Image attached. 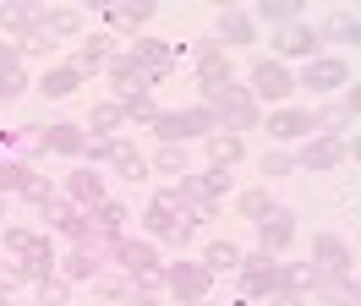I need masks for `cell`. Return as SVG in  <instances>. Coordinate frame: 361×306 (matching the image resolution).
<instances>
[{
	"mask_svg": "<svg viewBox=\"0 0 361 306\" xmlns=\"http://www.w3.org/2000/svg\"><path fill=\"white\" fill-rule=\"evenodd\" d=\"M39 142H44V159H71V164H82V153H88V126H77V121H49Z\"/></svg>",
	"mask_w": 361,
	"mask_h": 306,
	"instance_id": "cell-16",
	"label": "cell"
},
{
	"mask_svg": "<svg viewBox=\"0 0 361 306\" xmlns=\"http://www.w3.org/2000/svg\"><path fill=\"white\" fill-rule=\"evenodd\" d=\"M247 11H252V22H257V27L279 33V27H290V22L307 17V0H252Z\"/></svg>",
	"mask_w": 361,
	"mask_h": 306,
	"instance_id": "cell-21",
	"label": "cell"
},
{
	"mask_svg": "<svg viewBox=\"0 0 361 306\" xmlns=\"http://www.w3.org/2000/svg\"><path fill=\"white\" fill-rule=\"evenodd\" d=\"M295 175V159H290V148H263L257 153V180L269 186V180H290Z\"/></svg>",
	"mask_w": 361,
	"mask_h": 306,
	"instance_id": "cell-37",
	"label": "cell"
},
{
	"mask_svg": "<svg viewBox=\"0 0 361 306\" xmlns=\"http://www.w3.org/2000/svg\"><path fill=\"white\" fill-rule=\"evenodd\" d=\"M197 257H203V268L208 274H214V279H219V274H230V279H235V268H241V257H247V252H241V246H235V240H203V252H197Z\"/></svg>",
	"mask_w": 361,
	"mask_h": 306,
	"instance_id": "cell-28",
	"label": "cell"
},
{
	"mask_svg": "<svg viewBox=\"0 0 361 306\" xmlns=\"http://www.w3.org/2000/svg\"><path fill=\"white\" fill-rule=\"evenodd\" d=\"M159 0H110L104 6V27H121V33H132V39H142V27L154 22Z\"/></svg>",
	"mask_w": 361,
	"mask_h": 306,
	"instance_id": "cell-18",
	"label": "cell"
},
{
	"mask_svg": "<svg viewBox=\"0 0 361 306\" xmlns=\"http://www.w3.org/2000/svg\"><path fill=\"white\" fill-rule=\"evenodd\" d=\"M339 104L350 109V121H361V82H350L345 93H339Z\"/></svg>",
	"mask_w": 361,
	"mask_h": 306,
	"instance_id": "cell-48",
	"label": "cell"
},
{
	"mask_svg": "<svg viewBox=\"0 0 361 306\" xmlns=\"http://www.w3.org/2000/svg\"><path fill=\"white\" fill-rule=\"evenodd\" d=\"M345 49H361V11L350 17V27H345Z\"/></svg>",
	"mask_w": 361,
	"mask_h": 306,
	"instance_id": "cell-49",
	"label": "cell"
},
{
	"mask_svg": "<svg viewBox=\"0 0 361 306\" xmlns=\"http://www.w3.org/2000/svg\"><path fill=\"white\" fill-rule=\"evenodd\" d=\"M82 126H88V137H121V131H126V109L115 104V99H93Z\"/></svg>",
	"mask_w": 361,
	"mask_h": 306,
	"instance_id": "cell-29",
	"label": "cell"
},
{
	"mask_svg": "<svg viewBox=\"0 0 361 306\" xmlns=\"http://www.w3.org/2000/svg\"><path fill=\"white\" fill-rule=\"evenodd\" d=\"M132 55H137V66H142V77H148V82H170V77L180 71V55H192V49L142 33V39H132Z\"/></svg>",
	"mask_w": 361,
	"mask_h": 306,
	"instance_id": "cell-8",
	"label": "cell"
},
{
	"mask_svg": "<svg viewBox=\"0 0 361 306\" xmlns=\"http://www.w3.org/2000/svg\"><path fill=\"white\" fill-rule=\"evenodd\" d=\"M148 164H154V175H164V180H180V175H192V148H186V142H159Z\"/></svg>",
	"mask_w": 361,
	"mask_h": 306,
	"instance_id": "cell-30",
	"label": "cell"
},
{
	"mask_svg": "<svg viewBox=\"0 0 361 306\" xmlns=\"http://www.w3.org/2000/svg\"><path fill=\"white\" fill-rule=\"evenodd\" d=\"M345 159H356V164H361V131H350V137H345Z\"/></svg>",
	"mask_w": 361,
	"mask_h": 306,
	"instance_id": "cell-50",
	"label": "cell"
},
{
	"mask_svg": "<svg viewBox=\"0 0 361 306\" xmlns=\"http://www.w3.org/2000/svg\"><path fill=\"white\" fill-rule=\"evenodd\" d=\"M61 197H66V202H77L82 214H93L99 202H110V180H104V170H99V164H71V170L61 175Z\"/></svg>",
	"mask_w": 361,
	"mask_h": 306,
	"instance_id": "cell-10",
	"label": "cell"
},
{
	"mask_svg": "<svg viewBox=\"0 0 361 306\" xmlns=\"http://www.w3.org/2000/svg\"><path fill=\"white\" fill-rule=\"evenodd\" d=\"M148 137H154V142H186V148H192V131H186V115H180V109H159L154 121H148Z\"/></svg>",
	"mask_w": 361,
	"mask_h": 306,
	"instance_id": "cell-36",
	"label": "cell"
},
{
	"mask_svg": "<svg viewBox=\"0 0 361 306\" xmlns=\"http://www.w3.org/2000/svg\"><path fill=\"white\" fill-rule=\"evenodd\" d=\"M88 219H93V230H99V240H104V252H110L121 235H132V230H126V224H132V208H126V202H115V197H110V202H99Z\"/></svg>",
	"mask_w": 361,
	"mask_h": 306,
	"instance_id": "cell-22",
	"label": "cell"
},
{
	"mask_svg": "<svg viewBox=\"0 0 361 306\" xmlns=\"http://www.w3.org/2000/svg\"><path fill=\"white\" fill-rule=\"evenodd\" d=\"M317 279H323V268L312 257L307 262H285V290H301V295H317Z\"/></svg>",
	"mask_w": 361,
	"mask_h": 306,
	"instance_id": "cell-42",
	"label": "cell"
},
{
	"mask_svg": "<svg viewBox=\"0 0 361 306\" xmlns=\"http://www.w3.org/2000/svg\"><path fill=\"white\" fill-rule=\"evenodd\" d=\"M33 27L39 33H49L55 44H66V39H88V11L82 6H33Z\"/></svg>",
	"mask_w": 361,
	"mask_h": 306,
	"instance_id": "cell-13",
	"label": "cell"
},
{
	"mask_svg": "<svg viewBox=\"0 0 361 306\" xmlns=\"http://www.w3.org/2000/svg\"><path fill=\"white\" fill-rule=\"evenodd\" d=\"M0 224H6V197H0Z\"/></svg>",
	"mask_w": 361,
	"mask_h": 306,
	"instance_id": "cell-51",
	"label": "cell"
},
{
	"mask_svg": "<svg viewBox=\"0 0 361 306\" xmlns=\"http://www.w3.org/2000/svg\"><path fill=\"white\" fill-rule=\"evenodd\" d=\"M203 153H208V164H219V170H235V164H241V159H247V137H235V131H214V137H208L203 142Z\"/></svg>",
	"mask_w": 361,
	"mask_h": 306,
	"instance_id": "cell-27",
	"label": "cell"
},
{
	"mask_svg": "<svg viewBox=\"0 0 361 306\" xmlns=\"http://www.w3.org/2000/svg\"><path fill=\"white\" fill-rule=\"evenodd\" d=\"M180 115H186V131H192V142H208V137L219 131V115H214L208 104H186Z\"/></svg>",
	"mask_w": 361,
	"mask_h": 306,
	"instance_id": "cell-43",
	"label": "cell"
},
{
	"mask_svg": "<svg viewBox=\"0 0 361 306\" xmlns=\"http://www.w3.org/2000/svg\"><path fill=\"white\" fill-rule=\"evenodd\" d=\"M290 159H295V170H339L345 164V142L339 137H307V142H295L290 148Z\"/></svg>",
	"mask_w": 361,
	"mask_h": 306,
	"instance_id": "cell-17",
	"label": "cell"
},
{
	"mask_svg": "<svg viewBox=\"0 0 361 306\" xmlns=\"http://www.w3.org/2000/svg\"><path fill=\"white\" fill-rule=\"evenodd\" d=\"M33 301H39V306H71V301H77V284H71L66 274H49V279L33 284Z\"/></svg>",
	"mask_w": 361,
	"mask_h": 306,
	"instance_id": "cell-38",
	"label": "cell"
},
{
	"mask_svg": "<svg viewBox=\"0 0 361 306\" xmlns=\"http://www.w3.org/2000/svg\"><path fill=\"white\" fill-rule=\"evenodd\" d=\"M247 87L257 93V104H263V109H269V104L279 109V104L295 93V66H285V61H274V55H263V61H252Z\"/></svg>",
	"mask_w": 361,
	"mask_h": 306,
	"instance_id": "cell-7",
	"label": "cell"
},
{
	"mask_svg": "<svg viewBox=\"0 0 361 306\" xmlns=\"http://www.w3.org/2000/svg\"><path fill=\"white\" fill-rule=\"evenodd\" d=\"M11 71H27L23 49H17V39H0V77H11Z\"/></svg>",
	"mask_w": 361,
	"mask_h": 306,
	"instance_id": "cell-46",
	"label": "cell"
},
{
	"mask_svg": "<svg viewBox=\"0 0 361 306\" xmlns=\"http://www.w3.org/2000/svg\"><path fill=\"white\" fill-rule=\"evenodd\" d=\"M0 235H6V257L11 262L27 257V252H39V246H49V235L33 230V224H0Z\"/></svg>",
	"mask_w": 361,
	"mask_h": 306,
	"instance_id": "cell-33",
	"label": "cell"
},
{
	"mask_svg": "<svg viewBox=\"0 0 361 306\" xmlns=\"http://www.w3.org/2000/svg\"><path fill=\"white\" fill-rule=\"evenodd\" d=\"M88 290H93V301H104V306H126V301H132V279H126L121 268H104Z\"/></svg>",
	"mask_w": 361,
	"mask_h": 306,
	"instance_id": "cell-34",
	"label": "cell"
},
{
	"mask_svg": "<svg viewBox=\"0 0 361 306\" xmlns=\"http://www.w3.org/2000/svg\"><path fill=\"white\" fill-rule=\"evenodd\" d=\"M235 306H257V301H235Z\"/></svg>",
	"mask_w": 361,
	"mask_h": 306,
	"instance_id": "cell-54",
	"label": "cell"
},
{
	"mask_svg": "<svg viewBox=\"0 0 361 306\" xmlns=\"http://www.w3.org/2000/svg\"><path fill=\"white\" fill-rule=\"evenodd\" d=\"M192 49V77H197V93H208V87H219V82H235V71H230V49L214 33L197 44H186Z\"/></svg>",
	"mask_w": 361,
	"mask_h": 306,
	"instance_id": "cell-9",
	"label": "cell"
},
{
	"mask_svg": "<svg viewBox=\"0 0 361 306\" xmlns=\"http://www.w3.org/2000/svg\"><path fill=\"white\" fill-rule=\"evenodd\" d=\"M104 268H110V257H104V252H93V246H71L66 257H61V274H66L71 284H93Z\"/></svg>",
	"mask_w": 361,
	"mask_h": 306,
	"instance_id": "cell-23",
	"label": "cell"
},
{
	"mask_svg": "<svg viewBox=\"0 0 361 306\" xmlns=\"http://www.w3.org/2000/svg\"><path fill=\"white\" fill-rule=\"evenodd\" d=\"M33 6H39V0H0V39L33 33Z\"/></svg>",
	"mask_w": 361,
	"mask_h": 306,
	"instance_id": "cell-32",
	"label": "cell"
},
{
	"mask_svg": "<svg viewBox=\"0 0 361 306\" xmlns=\"http://www.w3.org/2000/svg\"><path fill=\"white\" fill-rule=\"evenodd\" d=\"M71 306H82V301H71Z\"/></svg>",
	"mask_w": 361,
	"mask_h": 306,
	"instance_id": "cell-56",
	"label": "cell"
},
{
	"mask_svg": "<svg viewBox=\"0 0 361 306\" xmlns=\"http://www.w3.org/2000/svg\"><path fill=\"white\" fill-rule=\"evenodd\" d=\"M230 208H235V214L247 219V224H263V219L274 214V192H269V186H263V180H247L241 192L230 197Z\"/></svg>",
	"mask_w": 361,
	"mask_h": 306,
	"instance_id": "cell-25",
	"label": "cell"
},
{
	"mask_svg": "<svg viewBox=\"0 0 361 306\" xmlns=\"http://www.w3.org/2000/svg\"><path fill=\"white\" fill-rule=\"evenodd\" d=\"M27 87H33V77L27 71H11V77H0V109H11L17 99H23Z\"/></svg>",
	"mask_w": 361,
	"mask_h": 306,
	"instance_id": "cell-44",
	"label": "cell"
},
{
	"mask_svg": "<svg viewBox=\"0 0 361 306\" xmlns=\"http://www.w3.org/2000/svg\"><path fill=\"white\" fill-rule=\"evenodd\" d=\"M104 257H110V268H121L126 279H159V274H164V252H159V240H148V235H121Z\"/></svg>",
	"mask_w": 361,
	"mask_h": 306,
	"instance_id": "cell-6",
	"label": "cell"
},
{
	"mask_svg": "<svg viewBox=\"0 0 361 306\" xmlns=\"http://www.w3.org/2000/svg\"><path fill=\"white\" fill-rule=\"evenodd\" d=\"M214 39L225 44V49H257V39H263V27L252 22L247 6H219V17H214Z\"/></svg>",
	"mask_w": 361,
	"mask_h": 306,
	"instance_id": "cell-14",
	"label": "cell"
},
{
	"mask_svg": "<svg viewBox=\"0 0 361 306\" xmlns=\"http://www.w3.org/2000/svg\"><path fill=\"white\" fill-rule=\"evenodd\" d=\"M17 49H23V66H27V61L55 66V49H61V44L49 39V33H39V27H33V33H23V39H17Z\"/></svg>",
	"mask_w": 361,
	"mask_h": 306,
	"instance_id": "cell-41",
	"label": "cell"
},
{
	"mask_svg": "<svg viewBox=\"0 0 361 306\" xmlns=\"http://www.w3.org/2000/svg\"><path fill=\"white\" fill-rule=\"evenodd\" d=\"M263 131H269V148H295V142H307V137H312V109L279 104V109L263 115Z\"/></svg>",
	"mask_w": 361,
	"mask_h": 306,
	"instance_id": "cell-12",
	"label": "cell"
},
{
	"mask_svg": "<svg viewBox=\"0 0 361 306\" xmlns=\"http://www.w3.org/2000/svg\"><path fill=\"white\" fill-rule=\"evenodd\" d=\"M356 131V121H350V109L339 104V99H323V104H312V137H350Z\"/></svg>",
	"mask_w": 361,
	"mask_h": 306,
	"instance_id": "cell-24",
	"label": "cell"
},
{
	"mask_svg": "<svg viewBox=\"0 0 361 306\" xmlns=\"http://www.w3.org/2000/svg\"><path fill=\"white\" fill-rule=\"evenodd\" d=\"M356 11H361V6H356Z\"/></svg>",
	"mask_w": 361,
	"mask_h": 306,
	"instance_id": "cell-57",
	"label": "cell"
},
{
	"mask_svg": "<svg viewBox=\"0 0 361 306\" xmlns=\"http://www.w3.org/2000/svg\"><path fill=\"white\" fill-rule=\"evenodd\" d=\"M110 55H115L110 33H88V39H77V49H66V66L82 77V82H93V77H104Z\"/></svg>",
	"mask_w": 361,
	"mask_h": 306,
	"instance_id": "cell-15",
	"label": "cell"
},
{
	"mask_svg": "<svg viewBox=\"0 0 361 306\" xmlns=\"http://www.w3.org/2000/svg\"><path fill=\"white\" fill-rule=\"evenodd\" d=\"M263 306H312V295H301V290H279V295H269Z\"/></svg>",
	"mask_w": 361,
	"mask_h": 306,
	"instance_id": "cell-47",
	"label": "cell"
},
{
	"mask_svg": "<svg viewBox=\"0 0 361 306\" xmlns=\"http://www.w3.org/2000/svg\"><path fill=\"white\" fill-rule=\"evenodd\" d=\"M197 104H208L214 115H219V126L235 131V137H247V131H263V115H269V109L257 104V93H252L247 82H219V87H208Z\"/></svg>",
	"mask_w": 361,
	"mask_h": 306,
	"instance_id": "cell-2",
	"label": "cell"
},
{
	"mask_svg": "<svg viewBox=\"0 0 361 306\" xmlns=\"http://www.w3.org/2000/svg\"><path fill=\"white\" fill-rule=\"evenodd\" d=\"M115 104L126 109V126H142V131H148V121L159 115V99L148 93V87H142V93H121Z\"/></svg>",
	"mask_w": 361,
	"mask_h": 306,
	"instance_id": "cell-39",
	"label": "cell"
},
{
	"mask_svg": "<svg viewBox=\"0 0 361 306\" xmlns=\"http://www.w3.org/2000/svg\"><path fill=\"white\" fill-rule=\"evenodd\" d=\"M197 306H219V301H214V295H208V301H197Z\"/></svg>",
	"mask_w": 361,
	"mask_h": 306,
	"instance_id": "cell-52",
	"label": "cell"
},
{
	"mask_svg": "<svg viewBox=\"0 0 361 306\" xmlns=\"http://www.w3.org/2000/svg\"><path fill=\"white\" fill-rule=\"evenodd\" d=\"M17 306H39V301H17Z\"/></svg>",
	"mask_w": 361,
	"mask_h": 306,
	"instance_id": "cell-53",
	"label": "cell"
},
{
	"mask_svg": "<svg viewBox=\"0 0 361 306\" xmlns=\"http://www.w3.org/2000/svg\"><path fill=\"white\" fill-rule=\"evenodd\" d=\"M82 77H77V71H71L66 61H55V66H44V71H39V77H33V93H39V99H49V104H61V99H71V93H82Z\"/></svg>",
	"mask_w": 361,
	"mask_h": 306,
	"instance_id": "cell-20",
	"label": "cell"
},
{
	"mask_svg": "<svg viewBox=\"0 0 361 306\" xmlns=\"http://www.w3.org/2000/svg\"><path fill=\"white\" fill-rule=\"evenodd\" d=\"M350 82H356V77H350V61H345L339 49H323L317 61H307L295 71V93H312L317 104H323V99H339Z\"/></svg>",
	"mask_w": 361,
	"mask_h": 306,
	"instance_id": "cell-3",
	"label": "cell"
},
{
	"mask_svg": "<svg viewBox=\"0 0 361 306\" xmlns=\"http://www.w3.org/2000/svg\"><path fill=\"white\" fill-rule=\"evenodd\" d=\"M252 230H257V252H269V257H285V246L295 240V230H301V224H295L290 208H274V214L263 219V224H252Z\"/></svg>",
	"mask_w": 361,
	"mask_h": 306,
	"instance_id": "cell-19",
	"label": "cell"
},
{
	"mask_svg": "<svg viewBox=\"0 0 361 306\" xmlns=\"http://www.w3.org/2000/svg\"><path fill=\"white\" fill-rule=\"evenodd\" d=\"M115 142H121V137H88L82 164H110V159H115Z\"/></svg>",
	"mask_w": 361,
	"mask_h": 306,
	"instance_id": "cell-45",
	"label": "cell"
},
{
	"mask_svg": "<svg viewBox=\"0 0 361 306\" xmlns=\"http://www.w3.org/2000/svg\"><path fill=\"white\" fill-rule=\"evenodd\" d=\"M235 284H241V301H269V295H279L285 290V257H269V252H257L252 246L247 257H241V268H235Z\"/></svg>",
	"mask_w": 361,
	"mask_h": 306,
	"instance_id": "cell-5",
	"label": "cell"
},
{
	"mask_svg": "<svg viewBox=\"0 0 361 306\" xmlns=\"http://www.w3.org/2000/svg\"><path fill=\"white\" fill-rule=\"evenodd\" d=\"M159 284H164V301H176V306H197L214 295V274L203 268V257H170Z\"/></svg>",
	"mask_w": 361,
	"mask_h": 306,
	"instance_id": "cell-4",
	"label": "cell"
},
{
	"mask_svg": "<svg viewBox=\"0 0 361 306\" xmlns=\"http://www.w3.org/2000/svg\"><path fill=\"white\" fill-rule=\"evenodd\" d=\"M312 262L317 268H345V274H356V257H350V246H345L334 230H317L312 235Z\"/></svg>",
	"mask_w": 361,
	"mask_h": 306,
	"instance_id": "cell-26",
	"label": "cell"
},
{
	"mask_svg": "<svg viewBox=\"0 0 361 306\" xmlns=\"http://www.w3.org/2000/svg\"><path fill=\"white\" fill-rule=\"evenodd\" d=\"M323 55V33H317V22H290V27H279L274 33V61H285V66H307V61H317Z\"/></svg>",
	"mask_w": 361,
	"mask_h": 306,
	"instance_id": "cell-11",
	"label": "cell"
},
{
	"mask_svg": "<svg viewBox=\"0 0 361 306\" xmlns=\"http://www.w3.org/2000/svg\"><path fill=\"white\" fill-rule=\"evenodd\" d=\"M110 170L121 175V180H148V175H154V164H148V153H137V142H132V137H121V142H115Z\"/></svg>",
	"mask_w": 361,
	"mask_h": 306,
	"instance_id": "cell-31",
	"label": "cell"
},
{
	"mask_svg": "<svg viewBox=\"0 0 361 306\" xmlns=\"http://www.w3.org/2000/svg\"><path fill=\"white\" fill-rule=\"evenodd\" d=\"M0 164H6V153H0Z\"/></svg>",
	"mask_w": 361,
	"mask_h": 306,
	"instance_id": "cell-55",
	"label": "cell"
},
{
	"mask_svg": "<svg viewBox=\"0 0 361 306\" xmlns=\"http://www.w3.org/2000/svg\"><path fill=\"white\" fill-rule=\"evenodd\" d=\"M137 224H142V235L159 240V246H186V240H192V230H197V224H192V214L180 208V197H176V186H170V180L148 192V202H142V219H137Z\"/></svg>",
	"mask_w": 361,
	"mask_h": 306,
	"instance_id": "cell-1",
	"label": "cell"
},
{
	"mask_svg": "<svg viewBox=\"0 0 361 306\" xmlns=\"http://www.w3.org/2000/svg\"><path fill=\"white\" fill-rule=\"evenodd\" d=\"M197 180H203V192L214 197V202H230V197L241 192V180H235V170H219V164H208V170H197Z\"/></svg>",
	"mask_w": 361,
	"mask_h": 306,
	"instance_id": "cell-40",
	"label": "cell"
},
{
	"mask_svg": "<svg viewBox=\"0 0 361 306\" xmlns=\"http://www.w3.org/2000/svg\"><path fill=\"white\" fill-rule=\"evenodd\" d=\"M317 295H323V301H334V306H350V301H356V274H345V268H323Z\"/></svg>",
	"mask_w": 361,
	"mask_h": 306,
	"instance_id": "cell-35",
	"label": "cell"
}]
</instances>
